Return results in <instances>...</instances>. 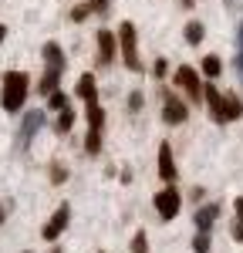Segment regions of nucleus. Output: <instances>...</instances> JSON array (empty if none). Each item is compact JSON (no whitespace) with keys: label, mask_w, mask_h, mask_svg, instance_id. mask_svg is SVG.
I'll return each instance as SVG.
<instances>
[{"label":"nucleus","mask_w":243,"mask_h":253,"mask_svg":"<svg viewBox=\"0 0 243 253\" xmlns=\"http://www.w3.org/2000/svg\"><path fill=\"white\" fill-rule=\"evenodd\" d=\"M44 75H40V84H38V91L40 98H51L54 91H58V84H61V75H64V51H61V44L58 41H47L44 44Z\"/></svg>","instance_id":"obj_1"},{"label":"nucleus","mask_w":243,"mask_h":253,"mask_svg":"<svg viewBox=\"0 0 243 253\" xmlns=\"http://www.w3.org/2000/svg\"><path fill=\"white\" fill-rule=\"evenodd\" d=\"M31 91V78L27 71H3V88H0V108L3 112H20Z\"/></svg>","instance_id":"obj_2"},{"label":"nucleus","mask_w":243,"mask_h":253,"mask_svg":"<svg viewBox=\"0 0 243 253\" xmlns=\"http://www.w3.org/2000/svg\"><path fill=\"white\" fill-rule=\"evenodd\" d=\"M115 38H119V51H122L125 68L139 75V71H142V61H139V38H135V24H132V20H122V27H119V34H115Z\"/></svg>","instance_id":"obj_3"},{"label":"nucleus","mask_w":243,"mask_h":253,"mask_svg":"<svg viewBox=\"0 0 243 253\" xmlns=\"http://www.w3.org/2000/svg\"><path fill=\"white\" fill-rule=\"evenodd\" d=\"M176 84L186 91V98H189L193 105H202V78L196 75V68L179 64V68H176Z\"/></svg>","instance_id":"obj_4"},{"label":"nucleus","mask_w":243,"mask_h":253,"mask_svg":"<svg viewBox=\"0 0 243 253\" xmlns=\"http://www.w3.org/2000/svg\"><path fill=\"white\" fill-rule=\"evenodd\" d=\"M162 118H165V125H182L189 118V105L169 88L162 91Z\"/></svg>","instance_id":"obj_5"},{"label":"nucleus","mask_w":243,"mask_h":253,"mask_svg":"<svg viewBox=\"0 0 243 253\" xmlns=\"http://www.w3.org/2000/svg\"><path fill=\"white\" fill-rule=\"evenodd\" d=\"M156 213L169 223V219H176V213H179V206H182V196H179V189L176 186H165L162 193H156Z\"/></svg>","instance_id":"obj_6"},{"label":"nucleus","mask_w":243,"mask_h":253,"mask_svg":"<svg viewBox=\"0 0 243 253\" xmlns=\"http://www.w3.org/2000/svg\"><path fill=\"white\" fill-rule=\"evenodd\" d=\"M68 219H71V206L68 203H61L58 210H54V216L44 223V230H40V236L47 240V243H58L61 240V233L68 230Z\"/></svg>","instance_id":"obj_7"},{"label":"nucleus","mask_w":243,"mask_h":253,"mask_svg":"<svg viewBox=\"0 0 243 253\" xmlns=\"http://www.w3.org/2000/svg\"><path fill=\"white\" fill-rule=\"evenodd\" d=\"M40 128H44V112H27L24 115V122H20V132H17V149L20 152H27V145L34 142V135H38Z\"/></svg>","instance_id":"obj_8"},{"label":"nucleus","mask_w":243,"mask_h":253,"mask_svg":"<svg viewBox=\"0 0 243 253\" xmlns=\"http://www.w3.org/2000/svg\"><path fill=\"white\" fill-rule=\"evenodd\" d=\"M95 44H98V61L105 68L119 58V38H115L112 31H98V34H95Z\"/></svg>","instance_id":"obj_9"},{"label":"nucleus","mask_w":243,"mask_h":253,"mask_svg":"<svg viewBox=\"0 0 243 253\" xmlns=\"http://www.w3.org/2000/svg\"><path fill=\"white\" fill-rule=\"evenodd\" d=\"M216 216H220V203H206V206H200L196 216H193L196 233H209V230H213V223H216Z\"/></svg>","instance_id":"obj_10"},{"label":"nucleus","mask_w":243,"mask_h":253,"mask_svg":"<svg viewBox=\"0 0 243 253\" xmlns=\"http://www.w3.org/2000/svg\"><path fill=\"white\" fill-rule=\"evenodd\" d=\"M237 118H243V101H240V95H233V91H223L220 125H223V122H237Z\"/></svg>","instance_id":"obj_11"},{"label":"nucleus","mask_w":243,"mask_h":253,"mask_svg":"<svg viewBox=\"0 0 243 253\" xmlns=\"http://www.w3.org/2000/svg\"><path fill=\"white\" fill-rule=\"evenodd\" d=\"M159 175L165 182H176V159H172V145L169 142L159 145Z\"/></svg>","instance_id":"obj_12"},{"label":"nucleus","mask_w":243,"mask_h":253,"mask_svg":"<svg viewBox=\"0 0 243 253\" xmlns=\"http://www.w3.org/2000/svg\"><path fill=\"white\" fill-rule=\"evenodd\" d=\"M202 101H206V108H209V118H213V122H220L223 91L216 88V84H202Z\"/></svg>","instance_id":"obj_13"},{"label":"nucleus","mask_w":243,"mask_h":253,"mask_svg":"<svg viewBox=\"0 0 243 253\" xmlns=\"http://www.w3.org/2000/svg\"><path fill=\"white\" fill-rule=\"evenodd\" d=\"M78 95L84 98V105L98 101V88H95V75H81L78 78Z\"/></svg>","instance_id":"obj_14"},{"label":"nucleus","mask_w":243,"mask_h":253,"mask_svg":"<svg viewBox=\"0 0 243 253\" xmlns=\"http://www.w3.org/2000/svg\"><path fill=\"white\" fill-rule=\"evenodd\" d=\"M84 118H88V128H101V125H105V108H101L98 101H91V105L84 108Z\"/></svg>","instance_id":"obj_15"},{"label":"nucleus","mask_w":243,"mask_h":253,"mask_svg":"<svg viewBox=\"0 0 243 253\" xmlns=\"http://www.w3.org/2000/svg\"><path fill=\"white\" fill-rule=\"evenodd\" d=\"M233 213H237V219H233V240L243 243V196L233 199Z\"/></svg>","instance_id":"obj_16"},{"label":"nucleus","mask_w":243,"mask_h":253,"mask_svg":"<svg viewBox=\"0 0 243 253\" xmlns=\"http://www.w3.org/2000/svg\"><path fill=\"white\" fill-rule=\"evenodd\" d=\"M202 34H206V27H202V20H189L186 24V44H202Z\"/></svg>","instance_id":"obj_17"},{"label":"nucleus","mask_w":243,"mask_h":253,"mask_svg":"<svg viewBox=\"0 0 243 253\" xmlns=\"http://www.w3.org/2000/svg\"><path fill=\"white\" fill-rule=\"evenodd\" d=\"M71 125H75V108H64V112H58L54 132H58V135H68V132H71Z\"/></svg>","instance_id":"obj_18"},{"label":"nucleus","mask_w":243,"mask_h":253,"mask_svg":"<svg viewBox=\"0 0 243 253\" xmlns=\"http://www.w3.org/2000/svg\"><path fill=\"white\" fill-rule=\"evenodd\" d=\"M220 71H223V61L216 58V54H206L202 58V75L213 81V78H220Z\"/></svg>","instance_id":"obj_19"},{"label":"nucleus","mask_w":243,"mask_h":253,"mask_svg":"<svg viewBox=\"0 0 243 253\" xmlns=\"http://www.w3.org/2000/svg\"><path fill=\"white\" fill-rule=\"evenodd\" d=\"M84 152H88V156H98L101 152V128H88V135H84Z\"/></svg>","instance_id":"obj_20"},{"label":"nucleus","mask_w":243,"mask_h":253,"mask_svg":"<svg viewBox=\"0 0 243 253\" xmlns=\"http://www.w3.org/2000/svg\"><path fill=\"white\" fill-rule=\"evenodd\" d=\"M47 108H51V112H64V108H71V98H68V95H64V91L58 88L54 95L47 98Z\"/></svg>","instance_id":"obj_21"},{"label":"nucleus","mask_w":243,"mask_h":253,"mask_svg":"<svg viewBox=\"0 0 243 253\" xmlns=\"http://www.w3.org/2000/svg\"><path fill=\"white\" fill-rule=\"evenodd\" d=\"M132 253H149V240H145V230H135V236H132Z\"/></svg>","instance_id":"obj_22"},{"label":"nucleus","mask_w":243,"mask_h":253,"mask_svg":"<svg viewBox=\"0 0 243 253\" xmlns=\"http://www.w3.org/2000/svg\"><path fill=\"white\" fill-rule=\"evenodd\" d=\"M193 253H209V233H196L193 236Z\"/></svg>","instance_id":"obj_23"},{"label":"nucleus","mask_w":243,"mask_h":253,"mask_svg":"<svg viewBox=\"0 0 243 253\" xmlns=\"http://www.w3.org/2000/svg\"><path fill=\"white\" fill-rule=\"evenodd\" d=\"M64 179H68V169H64L61 162H54V166H51V182H54V186H61Z\"/></svg>","instance_id":"obj_24"},{"label":"nucleus","mask_w":243,"mask_h":253,"mask_svg":"<svg viewBox=\"0 0 243 253\" xmlns=\"http://www.w3.org/2000/svg\"><path fill=\"white\" fill-rule=\"evenodd\" d=\"M108 7H112V0H88V10L91 14H108Z\"/></svg>","instance_id":"obj_25"},{"label":"nucleus","mask_w":243,"mask_h":253,"mask_svg":"<svg viewBox=\"0 0 243 253\" xmlns=\"http://www.w3.org/2000/svg\"><path fill=\"white\" fill-rule=\"evenodd\" d=\"M142 105H145V95H142V91H132V95H128V108H132V112H142Z\"/></svg>","instance_id":"obj_26"},{"label":"nucleus","mask_w":243,"mask_h":253,"mask_svg":"<svg viewBox=\"0 0 243 253\" xmlns=\"http://www.w3.org/2000/svg\"><path fill=\"white\" fill-rule=\"evenodd\" d=\"M88 14H91V10H88V3H84V7H75V10H71V20H84Z\"/></svg>","instance_id":"obj_27"},{"label":"nucleus","mask_w":243,"mask_h":253,"mask_svg":"<svg viewBox=\"0 0 243 253\" xmlns=\"http://www.w3.org/2000/svg\"><path fill=\"white\" fill-rule=\"evenodd\" d=\"M152 71H156V78H162V75L169 71V61H165V58H159V61H156V68H152Z\"/></svg>","instance_id":"obj_28"},{"label":"nucleus","mask_w":243,"mask_h":253,"mask_svg":"<svg viewBox=\"0 0 243 253\" xmlns=\"http://www.w3.org/2000/svg\"><path fill=\"white\" fill-rule=\"evenodd\" d=\"M237 75H240V81H243V51L237 54Z\"/></svg>","instance_id":"obj_29"},{"label":"nucleus","mask_w":243,"mask_h":253,"mask_svg":"<svg viewBox=\"0 0 243 253\" xmlns=\"http://www.w3.org/2000/svg\"><path fill=\"white\" fill-rule=\"evenodd\" d=\"M237 44H240V51H243V20H240V31H237Z\"/></svg>","instance_id":"obj_30"},{"label":"nucleus","mask_w":243,"mask_h":253,"mask_svg":"<svg viewBox=\"0 0 243 253\" xmlns=\"http://www.w3.org/2000/svg\"><path fill=\"white\" fill-rule=\"evenodd\" d=\"M3 219H7V206H0V226H3Z\"/></svg>","instance_id":"obj_31"},{"label":"nucleus","mask_w":243,"mask_h":253,"mask_svg":"<svg viewBox=\"0 0 243 253\" xmlns=\"http://www.w3.org/2000/svg\"><path fill=\"white\" fill-rule=\"evenodd\" d=\"M3 41H7V27L0 24V44H3Z\"/></svg>","instance_id":"obj_32"},{"label":"nucleus","mask_w":243,"mask_h":253,"mask_svg":"<svg viewBox=\"0 0 243 253\" xmlns=\"http://www.w3.org/2000/svg\"><path fill=\"white\" fill-rule=\"evenodd\" d=\"M182 7H196V0H182Z\"/></svg>","instance_id":"obj_33"},{"label":"nucleus","mask_w":243,"mask_h":253,"mask_svg":"<svg viewBox=\"0 0 243 253\" xmlns=\"http://www.w3.org/2000/svg\"><path fill=\"white\" fill-rule=\"evenodd\" d=\"M51 253H61V247H54V250H51Z\"/></svg>","instance_id":"obj_34"},{"label":"nucleus","mask_w":243,"mask_h":253,"mask_svg":"<svg viewBox=\"0 0 243 253\" xmlns=\"http://www.w3.org/2000/svg\"><path fill=\"white\" fill-rule=\"evenodd\" d=\"M226 3H233V0H226Z\"/></svg>","instance_id":"obj_35"}]
</instances>
